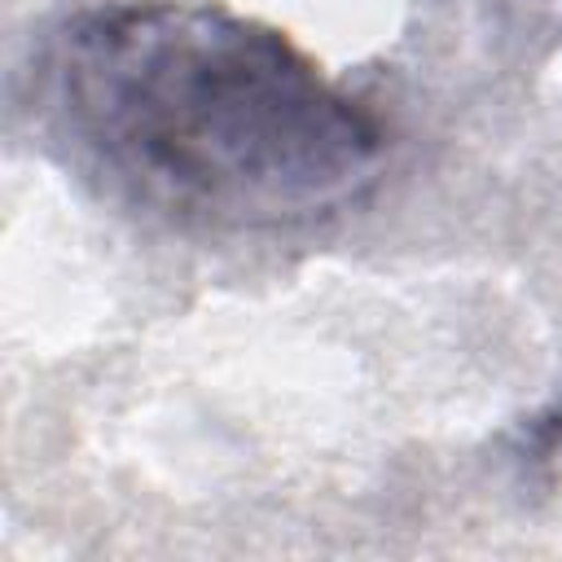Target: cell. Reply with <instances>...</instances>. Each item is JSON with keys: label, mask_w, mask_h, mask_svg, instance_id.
Instances as JSON below:
<instances>
[{"label": "cell", "mask_w": 562, "mask_h": 562, "mask_svg": "<svg viewBox=\"0 0 562 562\" xmlns=\"http://www.w3.org/2000/svg\"><path fill=\"white\" fill-rule=\"evenodd\" d=\"M48 145L110 202L184 233H285L356 206L386 127L285 31L193 0H97L31 57Z\"/></svg>", "instance_id": "obj_1"}]
</instances>
